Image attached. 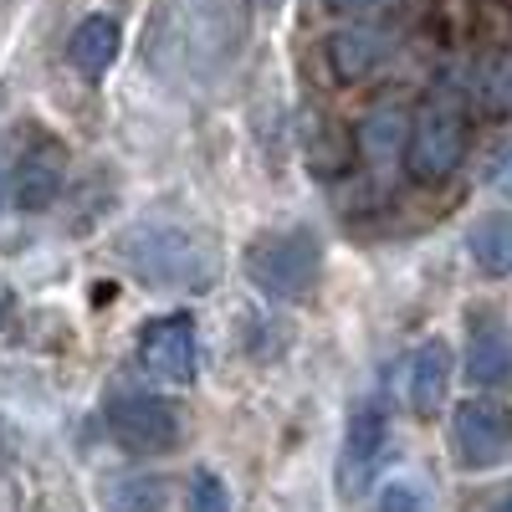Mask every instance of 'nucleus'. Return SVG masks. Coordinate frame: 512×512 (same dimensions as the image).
Returning <instances> with one entry per match:
<instances>
[{
  "label": "nucleus",
  "instance_id": "obj_1",
  "mask_svg": "<svg viewBox=\"0 0 512 512\" xmlns=\"http://www.w3.org/2000/svg\"><path fill=\"white\" fill-rule=\"evenodd\" d=\"M118 256L144 287H159V292H205L221 277V246L200 226L139 221L123 231Z\"/></svg>",
  "mask_w": 512,
  "mask_h": 512
},
{
  "label": "nucleus",
  "instance_id": "obj_2",
  "mask_svg": "<svg viewBox=\"0 0 512 512\" xmlns=\"http://www.w3.org/2000/svg\"><path fill=\"white\" fill-rule=\"evenodd\" d=\"M241 267L272 303H297V297H308L318 287L323 251H318L313 231H267L246 246Z\"/></svg>",
  "mask_w": 512,
  "mask_h": 512
},
{
  "label": "nucleus",
  "instance_id": "obj_3",
  "mask_svg": "<svg viewBox=\"0 0 512 512\" xmlns=\"http://www.w3.org/2000/svg\"><path fill=\"white\" fill-rule=\"evenodd\" d=\"M466 159V113L451 93H431L420 103L410 139H405V164L410 180L420 185H441L456 175V164Z\"/></svg>",
  "mask_w": 512,
  "mask_h": 512
},
{
  "label": "nucleus",
  "instance_id": "obj_4",
  "mask_svg": "<svg viewBox=\"0 0 512 512\" xmlns=\"http://www.w3.org/2000/svg\"><path fill=\"white\" fill-rule=\"evenodd\" d=\"M103 420L123 451H139V456H164L180 446V415L169 400L149 395V390H118L103 405Z\"/></svg>",
  "mask_w": 512,
  "mask_h": 512
},
{
  "label": "nucleus",
  "instance_id": "obj_5",
  "mask_svg": "<svg viewBox=\"0 0 512 512\" xmlns=\"http://www.w3.org/2000/svg\"><path fill=\"white\" fill-rule=\"evenodd\" d=\"M451 451L472 472H487V466L507 461L512 456V410L502 400H487V395L461 400L451 415Z\"/></svg>",
  "mask_w": 512,
  "mask_h": 512
},
{
  "label": "nucleus",
  "instance_id": "obj_6",
  "mask_svg": "<svg viewBox=\"0 0 512 512\" xmlns=\"http://www.w3.org/2000/svg\"><path fill=\"white\" fill-rule=\"evenodd\" d=\"M139 364L164 384H190L200 374V338L190 313H169L139 328Z\"/></svg>",
  "mask_w": 512,
  "mask_h": 512
},
{
  "label": "nucleus",
  "instance_id": "obj_7",
  "mask_svg": "<svg viewBox=\"0 0 512 512\" xmlns=\"http://www.w3.org/2000/svg\"><path fill=\"white\" fill-rule=\"evenodd\" d=\"M62 185H67V149H62V139H52V134L36 128V134L26 139V149L16 154L11 200L21 210H47L62 195Z\"/></svg>",
  "mask_w": 512,
  "mask_h": 512
},
{
  "label": "nucleus",
  "instance_id": "obj_8",
  "mask_svg": "<svg viewBox=\"0 0 512 512\" xmlns=\"http://www.w3.org/2000/svg\"><path fill=\"white\" fill-rule=\"evenodd\" d=\"M466 379L477 390H497L512 379V328L497 318L472 323V344H466Z\"/></svg>",
  "mask_w": 512,
  "mask_h": 512
},
{
  "label": "nucleus",
  "instance_id": "obj_9",
  "mask_svg": "<svg viewBox=\"0 0 512 512\" xmlns=\"http://www.w3.org/2000/svg\"><path fill=\"white\" fill-rule=\"evenodd\" d=\"M118 47H123V26H118L113 16L93 11V16H82V21L72 26L67 57H72V67H77L82 77H93V82H98V77L118 62Z\"/></svg>",
  "mask_w": 512,
  "mask_h": 512
},
{
  "label": "nucleus",
  "instance_id": "obj_10",
  "mask_svg": "<svg viewBox=\"0 0 512 512\" xmlns=\"http://www.w3.org/2000/svg\"><path fill=\"white\" fill-rule=\"evenodd\" d=\"M384 436H390V420H384L379 400H364L349 420V441H344V492H354V482H364V472L374 466V456L384 451Z\"/></svg>",
  "mask_w": 512,
  "mask_h": 512
},
{
  "label": "nucleus",
  "instance_id": "obj_11",
  "mask_svg": "<svg viewBox=\"0 0 512 512\" xmlns=\"http://www.w3.org/2000/svg\"><path fill=\"white\" fill-rule=\"evenodd\" d=\"M323 52H328V67H333L338 82H359L384 62V36L374 26H344V31L328 36Z\"/></svg>",
  "mask_w": 512,
  "mask_h": 512
},
{
  "label": "nucleus",
  "instance_id": "obj_12",
  "mask_svg": "<svg viewBox=\"0 0 512 512\" xmlns=\"http://www.w3.org/2000/svg\"><path fill=\"white\" fill-rule=\"evenodd\" d=\"M446 384H451V349L441 338L420 344L410 359V410L415 415H436L446 400Z\"/></svg>",
  "mask_w": 512,
  "mask_h": 512
},
{
  "label": "nucleus",
  "instance_id": "obj_13",
  "mask_svg": "<svg viewBox=\"0 0 512 512\" xmlns=\"http://www.w3.org/2000/svg\"><path fill=\"white\" fill-rule=\"evenodd\" d=\"M466 246H472V262L487 277H507L512 272V216L507 210H487L472 226V236H466Z\"/></svg>",
  "mask_w": 512,
  "mask_h": 512
},
{
  "label": "nucleus",
  "instance_id": "obj_14",
  "mask_svg": "<svg viewBox=\"0 0 512 512\" xmlns=\"http://www.w3.org/2000/svg\"><path fill=\"white\" fill-rule=\"evenodd\" d=\"M410 139V123L400 108H374L364 123H359V149L369 164H384V159H395Z\"/></svg>",
  "mask_w": 512,
  "mask_h": 512
},
{
  "label": "nucleus",
  "instance_id": "obj_15",
  "mask_svg": "<svg viewBox=\"0 0 512 512\" xmlns=\"http://www.w3.org/2000/svg\"><path fill=\"white\" fill-rule=\"evenodd\" d=\"M482 103H487V113H507V108H512V52L497 57V67L487 72V82H482Z\"/></svg>",
  "mask_w": 512,
  "mask_h": 512
},
{
  "label": "nucleus",
  "instance_id": "obj_16",
  "mask_svg": "<svg viewBox=\"0 0 512 512\" xmlns=\"http://www.w3.org/2000/svg\"><path fill=\"white\" fill-rule=\"evenodd\" d=\"M190 512H231V497H226V482L216 472H200L195 487H190Z\"/></svg>",
  "mask_w": 512,
  "mask_h": 512
},
{
  "label": "nucleus",
  "instance_id": "obj_17",
  "mask_svg": "<svg viewBox=\"0 0 512 512\" xmlns=\"http://www.w3.org/2000/svg\"><path fill=\"white\" fill-rule=\"evenodd\" d=\"M113 502H118L123 512H159V482L134 477V482H123V487L113 492Z\"/></svg>",
  "mask_w": 512,
  "mask_h": 512
},
{
  "label": "nucleus",
  "instance_id": "obj_18",
  "mask_svg": "<svg viewBox=\"0 0 512 512\" xmlns=\"http://www.w3.org/2000/svg\"><path fill=\"white\" fill-rule=\"evenodd\" d=\"M374 512H420V487H415L410 477H395L390 487L379 492Z\"/></svg>",
  "mask_w": 512,
  "mask_h": 512
},
{
  "label": "nucleus",
  "instance_id": "obj_19",
  "mask_svg": "<svg viewBox=\"0 0 512 512\" xmlns=\"http://www.w3.org/2000/svg\"><path fill=\"white\" fill-rule=\"evenodd\" d=\"M323 6H328L333 16H364V11L379 6V0H323Z\"/></svg>",
  "mask_w": 512,
  "mask_h": 512
},
{
  "label": "nucleus",
  "instance_id": "obj_20",
  "mask_svg": "<svg viewBox=\"0 0 512 512\" xmlns=\"http://www.w3.org/2000/svg\"><path fill=\"white\" fill-rule=\"evenodd\" d=\"M497 185H502V190H512V149H507V159L497 164Z\"/></svg>",
  "mask_w": 512,
  "mask_h": 512
},
{
  "label": "nucleus",
  "instance_id": "obj_21",
  "mask_svg": "<svg viewBox=\"0 0 512 512\" xmlns=\"http://www.w3.org/2000/svg\"><path fill=\"white\" fill-rule=\"evenodd\" d=\"M6 313H11V292H6V282H0V328H6Z\"/></svg>",
  "mask_w": 512,
  "mask_h": 512
},
{
  "label": "nucleus",
  "instance_id": "obj_22",
  "mask_svg": "<svg viewBox=\"0 0 512 512\" xmlns=\"http://www.w3.org/2000/svg\"><path fill=\"white\" fill-rule=\"evenodd\" d=\"M251 6H256V11H277V6H282V0H251Z\"/></svg>",
  "mask_w": 512,
  "mask_h": 512
},
{
  "label": "nucleus",
  "instance_id": "obj_23",
  "mask_svg": "<svg viewBox=\"0 0 512 512\" xmlns=\"http://www.w3.org/2000/svg\"><path fill=\"white\" fill-rule=\"evenodd\" d=\"M492 512H512V497H502V502H497V507H492Z\"/></svg>",
  "mask_w": 512,
  "mask_h": 512
},
{
  "label": "nucleus",
  "instance_id": "obj_24",
  "mask_svg": "<svg viewBox=\"0 0 512 512\" xmlns=\"http://www.w3.org/2000/svg\"><path fill=\"white\" fill-rule=\"evenodd\" d=\"M6 190H11V185H6V175H0V205H6Z\"/></svg>",
  "mask_w": 512,
  "mask_h": 512
}]
</instances>
